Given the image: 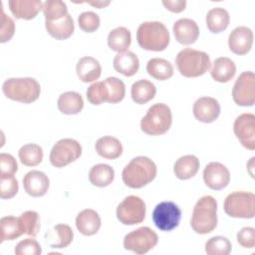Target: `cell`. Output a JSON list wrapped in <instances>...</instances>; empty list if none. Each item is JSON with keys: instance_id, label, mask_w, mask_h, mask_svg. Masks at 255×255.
<instances>
[{"instance_id": "1", "label": "cell", "mask_w": 255, "mask_h": 255, "mask_svg": "<svg viewBox=\"0 0 255 255\" xmlns=\"http://www.w3.org/2000/svg\"><path fill=\"white\" fill-rule=\"evenodd\" d=\"M155 163L146 156L132 158L124 168L122 178L129 188H141L151 182L156 176Z\"/></svg>"}, {"instance_id": "2", "label": "cell", "mask_w": 255, "mask_h": 255, "mask_svg": "<svg viewBox=\"0 0 255 255\" xmlns=\"http://www.w3.org/2000/svg\"><path fill=\"white\" fill-rule=\"evenodd\" d=\"M217 201L211 195L200 197L195 203L190 219V225L194 232L207 234L217 226Z\"/></svg>"}, {"instance_id": "3", "label": "cell", "mask_w": 255, "mask_h": 255, "mask_svg": "<svg viewBox=\"0 0 255 255\" xmlns=\"http://www.w3.org/2000/svg\"><path fill=\"white\" fill-rule=\"evenodd\" d=\"M136 40L140 48L146 51H163L169 44V32L158 21L143 22L136 31Z\"/></svg>"}, {"instance_id": "4", "label": "cell", "mask_w": 255, "mask_h": 255, "mask_svg": "<svg viewBox=\"0 0 255 255\" xmlns=\"http://www.w3.org/2000/svg\"><path fill=\"white\" fill-rule=\"evenodd\" d=\"M175 64L178 72L183 77L196 78L205 74L211 63L207 53L185 48L176 55Z\"/></svg>"}, {"instance_id": "5", "label": "cell", "mask_w": 255, "mask_h": 255, "mask_svg": "<svg viewBox=\"0 0 255 255\" xmlns=\"http://www.w3.org/2000/svg\"><path fill=\"white\" fill-rule=\"evenodd\" d=\"M2 91L10 100L30 104L40 97L41 87L34 78H10L3 83Z\"/></svg>"}, {"instance_id": "6", "label": "cell", "mask_w": 255, "mask_h": 255, "mask_svg": "<svg viewBox=\"0 0 255 255\" xmlns=\"http://www.w3.org/2000/svg\"><path fill=\"white\" fill-rule=\"evenodd\" d=\"M171 123L172 115L169 107L163 103H157L152 105L141 119L140 128L148 135H160L169 129Z\"/></svg>"}, {"instance_id": "7", "label": "cell", "mask_w": 255, "mask_h": 255, "mask_svg": "<svg viewBox=\"0 0 255 255\" xmlns=\"http://www.w3.org/2000/svg\"><path fill=\"white\" fill-rule=\"evenodd\" d=\"M223 208L230 217L253 218L255 214V195L246 191L232 192L225 198Z\"/></svg>"}, {"instance_id": "8", "label": "cell", "mask_w": 255, "mask_h": 255, "mask_svg": "<svg viewBox=\"0 0 255 255\" xmlns=\"http://www.w3.org/2000/svg\"><path fill=\"white\" fill-rule=\"evenodd\" d=\"M158 241L157 234L149 227H139L129 233L124 238V247L126 250L142 255L151 250Z\"/></svg>"}, {"instance_id": "9", "label": "cell", "mask_w": 255, "mask_h": 255, "mask_svg": "<svg viewBox=\"0 0 255 255\" xmlns=\"http://www.w3.org/2000/svg\"><path fill=\"white\" fill-rule=\"evenodd\" d=\"M82 154L81 144L73 138H62L52 147L50 162L55 167H64L78 159Z\"/></svg>"}, {"instance_id": "10", "label": "cell", "mask_w": 255, "mask_h": 255, "mask_svg": "<svg viewBox=\"0 0 255 255\" xmlns=\"http://www.w3.org/2000/svg\"><path fill=\"white\" fill-rule=\"evenodd\" d=\"M145 203L135 195L127 196L117 207V218L124 225L141 223L145 217Z\"/></svg>"}, {"instance_id": "11", "label": "cell", "mask_w": 255, "mask_h": 255, "mask_svg": "<svg viewBox=\"0 0 255 255\" xmlns=\"http://www.w3.org/2000/svg\"><path fill=\"white\" fill-rule=\"evenodd\" d=\"M180 219L181 210L172 201H162L152 211V221L161 231H171L176 228Z\"/></svg>"}, {"instance_id": "12", "label": "cell", "mask_w": 255, "mask_h": 255, "mask_svg": "<svg viewBox=\"0 0 255 255\" xmlns=\"http://www.w3.org/2000/svg\"><path fill=\"white\" fill-rule=\"evenodd\" d=\"M232 98L236 105L251 107L255 102V76L252 71H246L237 78L233 89Z\"/></svg>"}, {"instance_id": "13", "label": "cell", "mask_w": 255, "mask_h": 255, "mask_svg": "<svg viewBox=\"0 0 255 255\" xmlns=\"http://www.w3.org/2000/svg\"><path fill=\"white\" fill-rule=\"evenodd\" d=\"M233 130L240 143L249 150L255 149V116L245 113L236 118Z\"/></svg>"}, {"instance_id": "14", "label": "cell", "mask_w": 255, "mask_h": 255, "mask_svg": "<svg viewBox=\"0 0 255 255\" xmlns=\"http://www.w3.org/2000/svg\"><path fill=\"white\" fill-rule=\"evenodd\" d=\"M203 180L206 186L210 189L220 190L228 185L230 181V172L224 164L212 161L204 167Z\"/></svg>"}, {"instance_id": "15", "label": "cell", "mask_w": 255, "mask_h": 255, "mask_svg": "<svg viewBox=\"0 0 255 255\" xmlns=\"http://www.w3.org/2000/svg\"><path fill=\"white\" fill-rule=\"evenodd\" d=\"M253 44V32L245 26L236 27L228 37V46L232 53L242 56L247 54Z\"/></svg>"}, {"instance_id": "16", "label": "cell", "mask_w": 255, "mask_h": 255, "mask_svg": "<svg viewBox=\"0 0 255 255\" xmlns=\"http://www.w3.org/2000/svg\"><path fill=\"white\" fill-rule=\"evenodd\" d=\"M193 115L201 123L209 124L217 120L220 115V105L218 101L211 97H201L193 104Z\"/></svg>"}, {"instance_id": "17", "label": "cell", "mask_w": 255, "mask_h": 255, "mask_svg": "<svg viewBox=\"0 0 255 255\" xmlns=\"http://www.w3.org/2000/svg\"><path fill=\"white\" fill-rule=\"evenodd\" d=\"M50 185L48 176L40 170H31L27 172L23 178V186L25 191L33 196L40 197L46 194Z\"/></svg>"}, {"instance_id": "18", "label": "cell", "mask_w": 255, "mask_h": 255, "mask_svg": "<svg viewBox=\"0 0 255 255\" xmlns=\"http://www.w3.org/2000/svg\"><path fill=\"white\" fill-rule=\"evenodd\" d=\"M176 41L182 45L193 44L199 36V28L196 22L189 18L177 20L172 27Z\"/></svg>"}, {"instance_id": "19", "label": "cell", "mask_w": 255, "mask_h": 255, "mask_svg": "<svg viewBox=\"0 0 255 255\" xmlns=\"http://www.w3.org/2000/svg\"><path fill=\"white\" fill-rule=\"evenodd\" d=\"M74 238L72 228L67 224H57L45 233V242L52 248L68 247Z\"/></svg>"}, {"instance_id": "20", "label": "cell", "mask_w": 255, "mask_h": 255, "mask_svg": "<svg viewBox=\"0 0 255 255\" xmlns=\"http://www.w3.org/2000/svg\"><path fill=\"white\" fill-rule=\"evenodd\" d=\"M11 13L17 19H34L43 8L41 0H10L8 2Z\"/></svg>"}, {"instance_id": "21", "label": "cell", "mask_w": 255, "mask_h": 255, "mask_svg": "<svg viewBox=\"0 0 255 255\" xmlns=\"http://www.w3.org/2000/svg\"><path fill=\"white\" fill-rule=\"evenodd\" d=\"M76 226L83 235L92 236L101 227V217L94 209H84L76 217Z\"/></svg>"}, {"instance_id": "22", "label": "cell", "mask_w": 255, "mask_h": 255, "mask_svg": "<svg viewBox=\"0 0 255 255\" xmlns=\"http://www.w3.org/2000/svg\"><path fill=\"white\" fill-rule=\"evenodd\" d=\"M114 69L126 77H131L138 71L139 61L137 56L131 51L118 53L113 61Z\"/></svg>"}, {"instance_id": "23", "label": "cell", "mask_w": 255, "mask_h": 255, "mask_svg": "<svg viewBox=\"0 0 255 255\" xmlns=\"http://www.w3.org/2000/svg\"><path fill=\"white\" fill-rule=\"evenodd\" d=\"M79 79L84 83H90L98 80L102 74V67L98 60L93 57L81 58L76 67Z\"/></svg>"}, {"instance_id": "24", "label": "cell", "mask_w": 255, "mask_h": 255, "mask_svg": "<svg viewBox=\"0 0 255 255\" xmlns=\"http://www.w3.org/2000/svg\"><path fill=\"white\" fill-rule=\"evenodd\" d=\"M45 27L47 32L57 40L68 39L75 30L73 18L69 13L61 19L45 21Z\"/></svg>"}, {"instance_id": "25", "label": "cell", "mask_w": 255, "mask_h": 255, "mask_svg": "<svg viewBox=\"0 0 255 255\" xmlns=\"http://www.w3.org/2000/svg\"><path fill=\"white\" fill-rule=\"evenodd\" d=\"M236 74V65L235 63L227 58V57H220L214 60L210 75L212 79L218 83H227Z\"/></svg>"}, {"instance_id": "26", "label": "cell", "mask_w": 255, "mask_h": 255, "mask_svg": "<svg viewBox=\"0 0 255 255\" xmlns=\"http://www.w3.org/2000/svg\"><path fill=\"white\" fill-rule=\"evenodd\" d=\"M199 159L192 154L180 156L173 165V172L178 179L185 180L193 177L199 169Z\"/></svg>"}, {"instance_id": "27", "label": "cell", "mask_w": 255, "mask_h": 255, "mask_svg": "<svg viewBox=\"0 0 255 255\" xmlns=\"http://www.w3.org/2000/svg\"><path fill=\"white\" fill-rule=\"evenodd\" d=\"M57 107L62 114L77 115L84 108V100L77 92H65L60 95L57 102Z\"/></svg>"}, {"instance_id": "28", "label": "cell", "mask_w": 255, "mask_h": 255, "mask_svg": "<svg viewBox=\"0 0 255 255\" xmlns=\"http://www.w3.org/2000/svg\"><path fill=\"white\" fill-rule=\"evenodd\" d=\"M96 151L104 158L116 159L123 153V145L117 137L105 135L97 140Z\"/></svg>"}, {"instance_id": "29", "label": "cell", "mask_w": 255, "mask_h": 255, "mask_svg": "<svg viewBox=\"0 0 255 255\" xmlns=\"http://www.w3.org/2000/svg\"><path fill=\"white\" fill-rule=\"evenodd\" d=\"M155 94H156L155 86L151 82L145 79L138 80L131 85L130 95H131L132 101L135 104H138V105L146 104L147 102H149L154 98Z\"/></svg>"}, {"instance_id": "30", "label": "cell", "mask_w": 255, "mask_h": 255, "mask_svg": "<svg viewBox=\"0 0 255 255\" xmlns=\"http://www.w3.org/2000/svg\"><path fill=\"white\" fill-rule=\"evenodd\" d=\"M205 20L206 26L211 33H220L228 27L230 16L224 8L215 7L207 12Z\"/></svg>"}, {"instance_id": "31", "label": "cell", "mask_w": 255, "mask_h": 255, "mask_svg": "<svg viewBox=\"0 0 255 255\" xmlns=\"http://www.w3.org/2000/svg\"><path fill=\"white\" fill-rule=\"evenodd\" d=\"M115 178L114 168L105 163L94 165L89 171L90 182L98 187H105L110 185Z\"/></svg>"}, {"instance_id": "32", "label": "cell", "mask_w": 255, "mask_h": 255, "mask_svg": "<svg viewBox=\"0 0 255 255\" xmlns=\"http://www.w3.org/2000/svg\"><path fill=\"white\" fill-rule=\"evenodd\" d=\"M146 72L158 81H164L172 77L173 67L170 62L162 58H152L146 64Z\"/></svg>"}, {"instance_id": "33", "label": "cell", "mask_w": 255, "mask_h": 255, "mask_svg": "<svg viewBox=\"0 0 255 255\" xmlns=\"http://www.w3.org/2000/svg\"><path fill=\"white\" fill-rule=\"evenodd\" d=\"M131 42V35L128 28L118 27L113 29L108 36V45L109 47L116 52H125L128 51Z\"/></svg>"}, {"instance_id": "34", "label": "cell", "mask_w": 255, "mask_h": 255, "mask_svg": "<svg viewBox=\"0 0 255 255\" xmlns=\"http://www.w3.org/2000/svg\"><path fill=\"white\" fill-rule=\"evenodd\" d=\"M1 225V237L0 242L6 240H14L24 234V230L19 217L4 216L0 219Z\"/></svg>"}, {"instance_id": "35", "label": "cell", "mask_w": 255, "mask_h": 255, "mask_svg": "<svg viewBox=\"0 0 255 255\" xmlns=\"http://www.w3.org/2000/svg\"><path fill=\"white\" fill-rule=\"evenodd\" d=\"M107 92V103L117 104L124 100L126 95L125 83L116 77H109L104 81Z\"/></svg>"}, {"instance_id": "36", "label": "cell", "mask_w": 255, "mask_h": 255, "mask_svg": "<svg viewBox=\"0 0 255 255\" xmlns=\"http://www.w3.org/2000/svg\"><path fill=\"white\" fill-rule=\"evenodd\" d=\"M18 156L22 164L26 166H35L43 159V149L39 144L27 143L19 149Z\"/></svg>"}, {"instance_id": "37", "label": "cell", "mask_w": 255, "mask_h": 255, "mask_svg": "<svg viewBox=\"0 0 255 255\" xmlns=\"http://www.w3.org/2000/svg\"><path fill=\"white\" fill-rule=\"evenodd\" d=\"M43 13L46 21H54L68 14L66 3L60 0H48L43 3Z\"/></svg>"}, {"instance_id": "38", "label": "cell", "mask_w": 255, "mask_h": 255, "mask_svg": "<svg viewBox=\"0 0 255 255\" xmlns=\"http://www.w3.org/2000/svg\"><path fill=\"white\" fill-rule=\"evenodd\" d=\"M231 248V242L223 236L211 237L205 243V252L208 255H228Z\"/></svg>"}, {"instance_id": "39", "label": "cell", "mask_w": 255, "mask_h": 255, "mask_svg": "<svg viewBox=\"0 0 255 255\" xmlns=\"http://www.w3.org/2000/svg\"><path fill=\"white\" fill-rule=\"evenodd\" d=\"M20 221L24 230V233L35 237L40 230V216L36 211L28 210L20 215Z\"/></svg>"}, {"instance_id": "40", "label": "cell", "mask_w": 255, "mask_h": 255, "mask_svg": "<svg viewBox=\"0 0 255 255\" xmlns=\"http://www.w3.org/2000/svg\"><path fill=\"white\" fill-rule=\"evenodd\" d=\"M86 97L88 101L95 106L101 105L107 102V92L104 82L93 83L86 92Z\"/></svg>"}, {"instance_id": "41", "label": "cell", "mask_w": 255, "mask_h": 255, "mask_svg": "<svg viewBox=\"0 0 255 255\" xmlns=\"http://www.w3.org/2000/svg\"><path fill=\"white\" fill-rule=\"evenodd\" d=\"M78 24L80 29H82L84 32L92 33L99 28L100 17L95 12L86 11L81 13L78 17Z\"/></svg>"}, {"instance_id": "42", "label": "cell", "mask_w": 255, "mask_h": 255, "mask_svg": "<svg viewBox=\"0 0 255 255\" xmlns=\"http://www.w3.org/2000/svg\"><path fill=\"white\" fill-rule=\"evenodd\" d=\"M19 189L18 181L14 175H2L0 184V197L10 199L14 197Z\"/></svg>"}, {"instance_id": "43", "label": "cell", "mask_w": 255, "mask_h": 255, "mask_svg": "<svg viewBox=\"0 0 255 255\" xmlns=\"http://www.w3.org/2000/svg\"><path fill=\"white\" fill-rule=\"evenodd\" d=\"M14 252L16 255H40L42 248L35 239L26 238L16 245Z\"/></svg>"}, {"instance_id": "44", "label": "cell", "mask_w": 255, "mask_h": 255, "mask_svg": "<svg viewBox=\"0 0 255 255\" xmlns=\"http://www.w3.org/2000/svg\"><path fill=\"white\" fill-rule=\"evenodd\" d=\"M0 42L5 43L9 41L15 32V23L14 21L5 14L4 10L2 9L1 15V30H0Z\"/></svg>"}, {"instance_id": "45", "label": "cell", "mask_w": 255, "mask_h": 255, "mask_svg": "<svg viewBox=\"0 0 255 255\" xmlns=\"http://www.w3.org/2000/svg\"><path fill=\"white\" fill-rule=\"evenodd\" d=\"M0 175H14L18 169L16 159L9 153L2 152L0 154Z\"/></svg>"}, {"instance_id": "46", "label": "cell", "mask_w": 255, "mask_h": 255, "mask_svg": "<svg viewBox=\"0 0 255 255\" xmlns=\"http://www.w3.org/2000/svg\"><path fill=\"white\" fill-rule=\"evenodd\" d=\"M237 241L244 248H254L255 229L253 227H243L237 233Z\"/></svg>"}, {"instance_id": "47", "label": "cell", "mask_w": 255, "mask_h": 255, "mask_svg": "<svg viewBox=\"0 0 255 255\" xmlns=\"http://www.w3.org/2000/svg\"><path fill=\"white\" fill-rule=\"evenodd\" d=\"M162 4L170 12L179 13L185 9L186 1L185 0H163Z\"/></svg>"}, {"instance_id": "48", "label": "cell", "mask_w": 255, "mask_h": 255, "mask_svg": "<svg viewBox=\"0 0 255 255\" xmlns=\"http://www.w3.org/2000/svg\"><path fill=\"white\" fill-rule=\"evenodd\" d=\"M89 4H91V5H93V6H96V7H98V8H103V7L107 6V5H109L110 2H109V1H107V2L98 1V2H91V3H89Z\"/></svg>"}]
</instances>
